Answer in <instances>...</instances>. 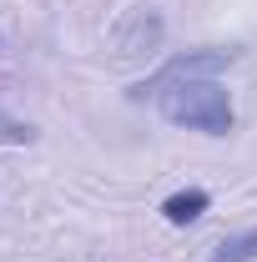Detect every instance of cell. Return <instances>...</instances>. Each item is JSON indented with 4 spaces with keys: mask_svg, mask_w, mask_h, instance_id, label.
I'll list each match as a JSON object with an SVG mask.
<instances>
[{
    "mask_svg": "<svg viewBox=\"0 0 257 262\" xmlns=\"http://www.w3.org/2000/svg\"><path fill=\"white\" fill-rule=\"evenodd\" d=\"M207 207H212V196L202 192V187H187V192H172L166 202H161V217H166L172 227H187V222H197Z\"/></svg>",
    "mask_w": 257,
    "mask_h": 262,
    "instance_id": "7a4b0ae2",
    "label": "cell"
},
{
    "mask_svg": "<svg viewBox=\"0 0 257 262\" xmlns=\"http://www.w3.org/2000/svg\"><path fill=\"white\" fill-rule=\"evenodd\" d=\"M237 51H192V56H177L166 61L152 76L141 81L131 101H152L172 126L202 131V136H227L237 126V106H232V91L217 81V71L232 61Z\"/></svg>",
    "mask_w": 257,
    "mask_h": 262,
    "instance_id": "6da1fadb",
    "label": "cell"
},
{
    "mask_svg": "<svg viewBox=\"0 0 257 262\" xmlns=\"http://www.w3.org/2000/svg\"><path fill=\"white\" fill-rule=\"evenodd\" d=\"M252 257H257V227H247V232L222 237V242L212 247V257H207V262H252Z\"/></svg>",
    "mask_w": 257,
    "mask_h": 262,
    "instance_id": "3957f363",
    "label": "cell"
}]
</instances>
